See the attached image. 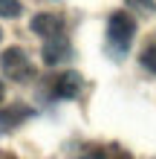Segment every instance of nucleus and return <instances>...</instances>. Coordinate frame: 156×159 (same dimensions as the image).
Masks as SVG:
<instances>
[{
  "label": "nucleus",
  "instance_id": "obj_5",
  "mask_svg": "<svg viewBox=\"0 0 156 159\" xmlns=\"http://www.w3.org/2000/svg\"><path fill=\"white\" fill-rule=\"evenodd\" d=\"M29 116H32V110L26 107V104H12V107H3V110H0V136H6V133H12L15 127H20Z\"/></svg>",
  "mask_w": 156,
  "mask_h": 159
},
{
  "label": "nucleus",
  "instance_id": "obj_4",
  "mask_svg": "<svg viewBox=\"0 0 156 159\" xmlns=\"http://www.w3.org/2000/svg\"><path fill=\"white\" fill-rule=\"evenodd\" d=\"M29 29L35 35H41V38H55V35L64 32V17L52 15V12H38V15L32 17Z\"/></svg>",
  "mask_w": 156,
  "mask_h": 159
},
{
  "label": "nucleus",
  "instance_id": "obj_1",
  "mask_svg": "<svg viewBox=\"0 0 156 159\" xmlns=\"http://www.w3.org/2000/svg\"><path fill=\"white\" fill-rule=\"evenodd\" d=\"M133 32H136V20L127 12H113L110 15V20H107V41L110 46L122 55L127 52V46H130L133 41Z\"/></svg>",
  "mask_w": 156,
  "mask_h": 159
},
{
  "label": "nucleus",
  "instance_id": "obj_11",
  "mask_svg": "<svg viewBox=\"0 0 156 159\" xmlns=\"http://www.w3.org/2000/svg\"><path fill=\"white\" fill-rule=\"evenodd\" d=\"M3 96H6V87H3V81H0V101H3Z\"/></svg>",
  "mask_w": 156,
  "mask_h": 159
},
{
  "label": "nucleus",
  "instance_id": "obj_9",
  "mask_svg": "<svg viewBox=\"0 0 156 159\" xmlns=\"http://www.w3.org/2000/svg\"><path fill=\"white\" fill-rule=\"evenodd\" d=\"M127 6H130V9H139V12H156V3H153V0H127Z\"/></svg>",
  "mask_w": 156,
  "mask_h": 159
},
{
  "label": "nucleus",
  "instance_id": "obj_10",
  "mask_svg": "<svg viewBox=\"0 0 156 159\" xmlns=\"http://www.w3.org/2000/svg\"><path fill=\"white\" fill-rule=\"evenodd\" d=\"M93 159H127V156H124V153H118L116 148H107V151H98Z\"/></svg>",
  "mask_w": 156,
  "mask_h": 159
},
{
  "label": "nucleus",
  "instance_id": "obj_6",
  "mask_svg": "<svg viewBox=\"0 0 156 159\" xmlns=\"http://www.w3.org/2000/svg\"><path fill=\"white\" fill-rule=\"evenodd\" d=\"M64 58H69V43L61 35L47 38V43H43V64L55 67V64H64Z\"/></svg>",
  "mask_w": 156,
  "mask_h": 159
},
{
  "label": "nucleus",
  "instance_id": "obj_8",
  "mask_svg": "<svg viewBox=\"0 0 156 159\" xmlns=\"http://www.w3.org/2000/svg\"><path fill=\"white\" fill-rule=\"evenodd\" d=\"M139 64H142L148 72H156V43H150L148 49L139 55Z\"/></svg>",
  "mask_w": 156,
  "mask_h": 159
},
{
  "label": "nucleus",
  "instance_id": "obj_3",
  "mask_svg": "<svg viewBox=\"0 0 156 159\" xmlns=\"http://www.w3.org/2000/svg\"><path fill=\"white\" fill-rule=\"evenodd\" d=\"M81 87H84L81 75H78V72H72V70H67V72H61V75L52 81V96L69 101V98H78L81 96Z\"/></svg>",
  "mask_w": 156,
  "mask_h": 159
},
{
  "label": "nucleus",
  "instance_id": "obj_12",
  "mask_svg": "<svg viewBox=\"0 0 156 159\" xmlns=\"http://www.w3.org/2000/svg\"><path fill=\"white\" fill-rule=\"evenodd\" d=\"M0 38H3V29H0Z\"/></svg>",
  "mask_w": 156,
  "mask_h": 159
},
{
  "label": "nucleus",
  "instance_id": "obj_7",
  "mask_svg": "<svg viewBox=\"0 0 156 159\" xmlns=\"http://www.w3.org/2000/svg\"><path fill=\"white\" fill-rule=\"evenodd\" d=\"M23 12L20 0H0V17H17Z\"/></svg>",
  "mask_w": 156,
  "mask_h": 159
},
{
  "label": "nucleus",
  "instance_id": "obj_2",
  "mask_svg": "<svg viewBox=\"0 0 156 159\" xmlns=\"http://www.w3.org/2000/svg\"><path fill=\"white\" fill-rule=\"evenodd\" d=\"M0 70H3L6 78H12V81H26L32 75L29 55H26L23 49H17V46H12V49H6L3 55H0Z\"/></svg>",
  "mask_w": 156,
  "mask_h": 159
}]
</instances>
